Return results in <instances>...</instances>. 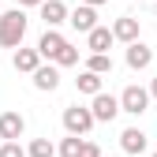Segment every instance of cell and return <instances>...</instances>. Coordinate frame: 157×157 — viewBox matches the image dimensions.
I'll list each match as a JSON object with an SVG mask.
<instances>
[{"label": "cell", "mask_w": 157, "mask_h": 157, "mask_svg": "<svg viewBox=\"0 0 157 157\" xmlns=\"http://www.w3.org/2000/svg\"><path fill=\"white\" fill-rule=\"evenodd\" d=\"M26 37V11L23 8H11L0 15V45L4 49H19Z\"/></svg>", "instance_id": "obj_1"}, {"label": "cell", "mask_w": 157, "mask_h": 157, "mask_svg": "<svg viewBox=\"0 0 157 157\" xmlns=\"http://www.w3.org/2000/svg\"><path fill=\"white\" fill-rule=\"evenodd\" d=\"M90 112H94V124H112L116 116H120V97H112V94H105V90H97V94H94Z\"/></svg>", "instance_id": "obj_2"}, {"label": "cell", "mask_w": 157, "mask_h": 157, "mask_svg": "<svg viewBox=\"0 0 157 157\" xmlns=\"http://www.w3.org/2000/svg\"><path fill=\"white\" fill-rule=\"evenodd\" d=\"M94 127V112L82 109V105H67L64 109V131L67 135H86Z\"/></svg>", "instance_id": "obj_3"}, {"label": "cell", "mask_w": 157, "mask_h": 157, "mask_svg": "<svg viewBox=\"0 0 157 157\" xmlns=\"http://www.w3.org/2000/svg\"><path fill=\"white\" fill-rule=\"evenodd\" d=\"M146 105H150V90H142V86H127L120 94V112H127V116H142Z\"/></svg>", "instance_id": "obj_4"}, {"label": "cell", "mask_w": 157, "mask_h": 157, "mask_svg": "<svg viewBox=\"0 0 157 157\" xmlns=\"http://www.w3.org/2000/svg\"><path fill=\"white\" fill-rule=\"evenodd\" d=\"M30 75H34V86H37V90H45V94H52L56 86H60V67H56V64H49V67H45V64H37Z\"/></svg>", "instance_id": "obj_5"}, {"label": "cell", "mask_w": 157, "mask_h": 157, "mask_svg": "<svg viewBox=\"0 0 157 157\" xmlns=\"http://www.w3.org/2000/svg\"><path fill=\"white\" fill-rule=\"evenodd\" d=\"M64 41H67V37H64L60 30H56V26H45L41 41H37V52H41V60H52V56L64 49Z\"/></svg>", "instance_id": "obj_6"}, {"label": "cell", "mask_w": 157, "mask_h": 157, "mask_svg": "<svg viewBox=\"0 0 157 157\" xmlns=\"http://www.w3.org/2000/svg\"><path fill=\"white\" fill-rule=\"evenodd\" d=\"M112 37H116V41H124V45L139 41V19H135V15H120V19L112 23Z\"/></svg>", "instance_id": "obj_7"}, {"label": "cell", "mask_w": 157, "mask_h": 157, "mask_svg": "<svg viewBox=\"0 0 157 157\" xmlns=\"http://www.w3.org/2000/svg\"><path fill=\"white\" fill-rule=\"evenodd\" d=\"M120 146H124V153H146V146H150V135L146 131H139V127H127L124 135H120Z\"/></svg>", "instance_id": "obj_8"}, {"label": "cell", "mask_w": 157, "mask_h": 157, "mask_svg": "<svg viewBox=\"0 0 157 157\" xmlns=\"http://www.w3.org/2000/svg\"><path fill=\"white\" fill-rule=\"evenodd\" d=\"M150 64H153V49L142 45V41H131V45H127V67H131V71H142V67H150Z\"/></svg>", "instance_id": "obj_9"}, {"label": "cell", "mask_w": 157, "mask_h": 157, "mask_svg": "<svg viewBox=\"0 0 157 157\" xmlns=\"http://www.w3.org/2000/svg\"><path fill=\"white\" fill-rule=\"evenodd\" d=\"M41 19H45V26H60V23H67V4L64 0H41Z\"/></svg>", "instance_id": "obj_10"}, {"label": "cell", "mask_w": 157, "mask_h": 157, "mask_svg": "<svg viewBox=\"0 0 157 157\" xmlns=\"http://www.w3.org/2000/svg\"><path fill=\"white\" fill-rule=\"evenodd\" d=\"M67 23L78 30V34H86V30H94L97 26V11L90 8V4H82V8H75V11H67Z\"/></svg>", "instance_id": "obj_11"}, {"label": "cell", "mask_w": 157, "mask_h": 157, "mask_svg": "<svg viewBox=\"0 0 157 157\" xmlns=\"http://www.w3.org/2000/svg\"><path fill=\"white\" fill-rule=\"evenodd\" d=\"M112 41H116V37H112V26H94V30H86V49L90 52H109Z\"/></svg>", "instance_id": "obj_12"}, {"label": "cell", "mask_w": 157, "mask_h": 157, "mask_svg": "<svg viewBox=\"0 0 157 157\" xmlns=\"http://www.w3.org/2000/svg\"><path fill=\"white\" fill-rule=\"evenodd\" d=\"M23 131H26L23 112H4L0 116V139H23Z\"/></svg>", "instance_id": "obj_13"}, {"label": "cell", "mask_w": 157, "mask_h": 157, "mask_svg": "<svg viewBox=\"0 0 157 157\" xmlns=\"http://www.w3.org/2000/svg\"><path fill=\"white\" fill-rule=\"evenodd\" d=\"M11 64H15V71H34L37 64H41V52H37V49H23V45H19L15 49V56H11Z\"/></svg>", "instance_id": "obj_14"}, {"label": "cell", "mask_w": 157, "mask_h": 157, "mask_svg": "<svg viewBox=\"0 0 157 157\" xmlns=\"http://www.w3.org/2000/svg\"><path fill=\"white\" fill-rule=\"evenodd\" d=\"M86 71H94V75H112V56L109 52H90V60H86Z\"/></svg>", "instance_id": "obj_15"}, {"label": "cell", "mask_w": 157, "mask_h": 157, "mask_svg": "<svg viewBox=\"0 0 157 157\" xmlns=\"http://www.w3.org/2000/svg\"><path fill=\"white\" fill-rule=\"evenodd\" d=\"M75 86H78V94H97V90H101V75H94V71H82V75H78L75 78Z\"/></svg>", "instance_id": "obj_16"}, {"label": "cell", "mask_w": 157, "mask_h": 157, "mask_svg": "<svg viewBox=\"0 0 157 157\" xmlns=\"http://www.w3.org/2000/svg\"><path fill=\"white\" fill-rule=\"evenodd\" d=\"M52 64H56V67H75V64H78V49H75L71 41H64V49L52 56Z\"/></svg>", "instance_id": "obj_17"}, {"label": "cell", "mask_w": 157, "mask_h": 157, "mask_svg": "<svg viewBox=\"0 0 157 157\" xmlns=\"http://www.w3.org/2000/svg\"><path fill=\"white\" fill-rule=\"evenodd\" d=\"M56 153V146L49 142V139H34L30 146H26V157H52Z\"/></svg>", "instance_id": "obj_18"}, {"label": "cell", "mask_w": 157, "mask_h": 157, "mask_svg": "<svg viewBox=\"0 0 157 157\" xmlns=\"http://www.w3.org/2000/svg\"><path fill=\"white\" fill-rule=\"evenodd\" d=\"M82 153V135H67L60 142V157H78Z\"/></svg>", "instance_id": "obj_19"}, {"label": "cell", "mask_w": 157, "mask_h": 157, "mask_svg": "<svg viewBox=\"0 0 157 157\" xmlns=\"http://www.w3.org/2000/svg\"><path fill=\"white\" fill-rule=\"evenodd\" d=\"M0 157H26V150L19 146V139H4L0 142Z\"/></svg>", "instance_id": "obj_20"}, {"label": "cell", "mask_w": 157, "mask_h": 157, "mask_svg": "<svg viewBox=\"0 0 157 157\" xmlns=\"http://www.w3.org/2000/svg\"><path fill=\"white\" fill-rule=\"evenodd\" d=\"M78 157H101V146H97V142H86V139H82V153H78Z\"/></svg>", "instance_id": "obj_21"}, {"label": "cell", "mask_w": 157, "mask_h": 157, "mask_svg": "<svg viewBox=\"0 0 157 157\" xmlns=\"http://www.w3.org/2000/svg\"><path fill=\"white\" fill-rule=\"evenodd\" d=\"M41 0H19V8H37Z\"/></svg>", "instance_id": "obj_22"}, {"label": "cell", "mask_w": 157, "mask_h": 157, "mask_svg": "<svg viewBox=\"0 0 157 157\" xmlns=\"http://www.w3.org/2000/svg\"><path fill=\"white\" fill-rule=\"evenodd\" d=\"M82 4H90V8H101V4H109V0H82Z\"/></svg>", "instance_id": "obj_23"}, {"label": "cell", "mask_w": 157, "mask_h": 157, "mask_svg": "<svg viewBox=\"0 0 157 157\" xmlns=\"http://www.w3.org/2000/svg\"><path fill=\"white\" fill-rule=\"evenodd\" d=\"M150 97H157V78H153V82H150Z\"/></svg>", "instance_id": "obj_24"}, {"label": "cell", "mask_w": 157, "mask_h": 157, "mask_svg": "<svg viewBox=\"0 0 157 157\" xmlns=\"http://www.w3.org/2000/svg\"><path fill=\"white\" fill-rule=\"evenodd\" d=\"M153 157H157V153H153Z\"/></svg>", "instance_id": "obj_25"}, {"label": "cell", "mask_w": 157, "mask_h": 157, "mask_svg": "<svg viewBox=\"0 0 157 157\" xmlns=\"http://www.w3.org/2000/svg\"><path fill=\"white\" fill-rule=\"evenodd\" d=\"M101 157H105V153H101Z\"/></svg>", "instance_id": "obj_26"}]
</instances>
